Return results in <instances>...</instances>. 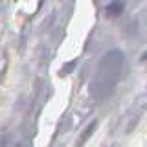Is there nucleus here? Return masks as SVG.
<instances>
[{"label":"nucleus","mask_w":147,"mask_h":147,"mask_svg":"<svg viewBox=\"0 0 147 147\" xmlns=\"http://www.w3.org/2000/svg\"><path fill=\"white\" fill-rule=\"evenodd\" d=\"M123 64V53L119 50H112L101 59L98 70H96L94 81H92V92L96 98H107L112 94L114 86L119 79V72H121Z\"/></svg>","instance_id":"1"}]
</instances>
